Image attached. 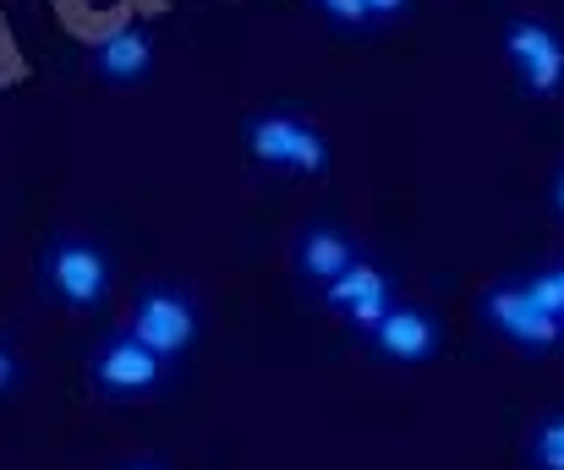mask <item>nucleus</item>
<instances>
[{
	"label": "nucleus",
	"instance_id": "18",
	"mask_svg": "<svg viewBox=\"0 0 564 470\" xmlns=\"http://www.w3.org/2000/svg\"><path fill=\"white\" fill-rule=\"evenodd\" d=\"M313 6H318V0H313Z\"/></svg>",
	"mask_w": 564,
	"mask_h": 470
},
{
	"label": "nucleus",
	"instance_id": "2",
	"mask_svg": "<svg viewBox=\"0 0 564 470\" xmlns=\"http://www.w3.org/2000/svg\"><path fill=\"white\" fill-rule=\"evenodd\" d=\"M241 149L258 170H285V175H324L329 170V138L291 105H269V110H252L241 121Z\"/></svg>",
	"mask_w": 564,
	"mask_h": 470
},
{
	"label": "nucleus",
	"instance_id": "14",
	"mask_svg": "<svg viewBox=\"0 0 564 470\" xmlns=\"http://www.w3.org/2000/svg\"><path fill=\"white\" fill-rule=\"evenodd\" d=\"M17 383H22V356H17V345L0 334V400H11Z\"/></svg>",
	"mask_w": 564,
	"mask_h": 470
},
{
	"label": "nucleus",
	"instance_id": "9",
	"mask_svg": "<svg viewBox=\"0 0 564 470\" xmlns=\"http://www.w3.org/2000/svg\"><path fill=\"white\" fill-rule=\"evenodd\" d=\"M88 66H94V77L110 83V88H138V83L154 72V33H149L143 22H121V28H110V33L94 39Z\"/></svg>",
	"mask_w": 564,
	"mask_h": 470
},
{
	"label": "nucleus",
	"instance_id": "10",
	"mask_svg": "<svg viewBox=\"0 0 564 470\" xmlns=\"http://www.w3.org/2000/svg\"><path fill=\"white\" fill-rule=\"evenodd\" d=\"M357 258H362V247H357V241L329 219V214H324V219H313V225L296 236V274H302L307 285H318V291H324V285H335Z\"/></svg>",
	"mask_w": 564,
	"mask_h": 470
},
{
	"label": "nucleus",
	"instance_id": "13",
	"mask_svg": "<svg viewBox=\"0 0 564 470\" xmlns=\"http://www.w3.org/2000/svg\"><path fill=\"white\" fill-rule=\"evenodd\" d=\"M318 11L340 28V33H362V28H373V11H368V0H318Z\"/></svg>",
	"mask_w": 564,
	"mask_h": 470
},
{
	"label": "nucleus",
	"instance_id": "17",
	"mask_svg": "<svg viewBox=\"0 0 564 470\" xmlns=\"http://www.w3.org/2000/svg\"><path fill=\"white\" fill-rule=\"evenodd\" d=\"M554 214H560V219H564V164H560V170H554Z\"/></svg>",
	"mask_w": 564,
	"mask_h": 470
},
{
	"label": "nucleus",
	"instance_id": "4",
	"mask_svg": "<svg viewBox=\"0 0 564 470\" xmlns=\"http://www.w3.org/2000/svg\"><path fill=\"white\" fill-rule=\"evenodd\" d=\"M149 350H160L165 361H182L197 350L203 339V313L192 302L187 285H171V280H154L132 296V323H127Z\"/></svg>",
	"mask_w": 564,
	"mask_h": 470
},
{
	"label": "nucleus",
	"instance_id": "6",
	"mask_svg": "<svg viewBox=\"0 0 564 470\" xmlns=\"http://www.w3.org/2000/svg\"><path fill=\"white\" fill-rule=\"evenodd\" d=\"M505 55L516 66V83L532 99H560L564 94V33L543 17H510L505 22Z\"/></svg>",
	"mask_w": 564,
	"mask_h": 470
},
{
	"label": "nucleus",
	"instance_id": "5",
	"mask_svg": "<svg viewBox=\"0 0 564 470\" xmlns=\"http://www.w3.org/2000/svg\"><path fill=\"white\" fill-rule=\"evenodd\" d=\"M477 317L499 334V339H510L516 350H527V356H549V350H560L564 345V323L527 285H494L482 302H477Z\"/></svg>",
	"mask_w": 564,
	"mask_h": 470
},
{
	"label": "nucleus",
	"instance_id": "15",
	"mask_svg": "<svg viewBox=\"0 0 564 470\" xmlns=\"http://www.w3.org/2000/svg\"><path fill=\"white\" fill-rule=\"evenodd\" d=\"M368 11H373V22H394L411 11V0H368Z\"/></svg>",
	"mask_w": 564,
	"mask_h": 470
},
{
	"label": "nucleus",
	"instance_id": "16",
	"mask_svg": "<svg viewBox=\"0 0 564 470\" xmlns=\"http://www.w3.org/2000/svg\"><path fill=\"white\" fill-rule=\"evenodd\" d=\"M110 470H165V460H149L143 455V460H121V466H110Z\"/></svg>",
	"mask_w": 564,
	"mask_h": 470
},
{
	"label": "nucleus",
	"instance_id": "8",
	"mask_svg": "<svg viewBox=\"0 0 564 470\" xmlns=\"http://www.w3.org/2000/svg\"><path fill=\"white\" fill-rule=\"evenodd\" d=\"M324 307H329L335 317H346L351 328H362V334H368L378 317L394 307V280H389L378 263L357 258V263H351L335 285H324Z\"/></svg>",
	"mask_w": 564,
	"mask_h": 470
},
{
	"label": "nucleus",
	"instance_id": "11",
	"mask_svg": "<svg viewBox=\"0 0 564 470\" xmlns=\"http://www.w3.org/2000/svg\"><path fill=\"white\" fill-rule=\"evenodd\" d=\"M527 466L532 470H564V411L543 416L527 433Z\"/></svg>",
	"mask_w": 564,
	"mask_h": 470
},
{
	"label": "nucleus",
	"instance_id": "7",
	"mask_svg": "<svg viewBox=\"0 0 564 470\" xmlns=\"http://www.w3.org/2000/svg\"><path fill=\"white\" fill-rule=\"evenodd\" d=\"M368 339H373L378 361H394V367H422V361H433L438 345H444L433 313H427V307H411V302H394V307L368 328Z\"/></svg>",
	"mask_w": 564,
	"mask_h": 470
},
{
	"label": "nucleus",
	"instance_id": "1",
	"mask_svg": "<svg viewBox=\"0 0 564 470\" xmlns=\"http://www.w3.org/2000/svg\"><path fill=\"white\" fill-rule=\"evenodd\" d=\"M116 263L88 236H50L39 247V291L66 313H99L110 302Z\"/></svg>",
	"mask_w": 564,
	"mask_h": 470
},
{
	"label": "nucleus",
	"instance_id": "3",
	"mask_svg": "<svg viewBox=\"0 0 564 470\" xmlns=\"http://www.w3.org/2000/svg\"><path fill=\"white\" fill-rule=\"evenodd\" d=\"M165 372H171V361H165L160 350H149L132 328L105 334V339L94 345V356H88V383H94L105 400H116V405L154 400V394L165 389Z\"/></svg>",
	"mask_w": 564,
	"mask_h": 470
},
{
	"label": "nucleus",
	"instance_id": "12",
	"mask_svg": "<svg viewBox=\"0 0 564 470\" xmlns=\"http://www.w3.org/2000/svg\"><path fill=\"white\" fill-rule=\"evenodd\" d=\"M521 285H527V291H532V296H538V302H543V307L564 323V263H549V269L527 274Z\"/></svg>",
	"mask_w": 564,
	"mask_h": 470
}]
</instances>
